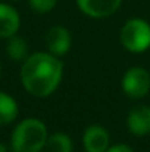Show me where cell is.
Segmentation results:
<instances>
[{
	"mask_svg": "<svg viewBox=\"0 0 150 152\" xmlns=\"http://www.w3.org/2000/svg\"><path fill=\"white\" fill-rule=\"evenodd\" d=\"M0 152H7V146L3 142H0Z\"/></svg>",
	"mask_w": 150,
	"mask_h": 152,
	"instance_id": "9a60e30c",
	"label": "cell"
},
{
	"mask_svg": "<svg viewBox=\"0 0 150 152\" xmlns=\"http://www.w3.org/2000/svg\"><path fill=\"white\" fill-rule=\"evenodd\" d=\"M21 19L15 7L0 3V39H9L19 30Z\"/></svg>",
	"mask_w": 150,
	"mask_h": 152,
	"instance_id": "9c48e42d",
	"label": "cell"
},
{
	"mask_svg": "<svg viewBox=\"0 0 150 152\" xmlns=\"http://www.w3.org/2000/svg\"><path fill=\"white\" fill-rule=\"evenodd\" d=\"M62 72L63 66L56 55L37 52L25 59L21 68V81L28 93L46 98L57 89Z\"/></svg>",
	"mask_w": 150,
	"mask_h": 152,
	"instance_id": "6da1fadb",
	"label": "cell"
},
{
	"mask_svg": "<svg viewBox=\"0 0 150 152\" xmlns=\"http://www.w3.org/2000/svg\"><path fill=\"white\" fill-rule=\"evenodd\" d=\"M106 152H133V149H131L128 145L121 143V145H113V146H110Z\"/></svg>",
	"mask_w": 150,
	"mask_h": 152,
	"instance_id": "5bb4252c",
	"label": "cell"
},
{
	"mask_svg": "<svg viewBox=\"0 0 150 152\" xmlns=\"http://www.w3.org/2000/svg\"><path fill=\"white\" fill-rule=\"evenodd\" d=\"M18 112L19 108L16 101L10 95L0 92V126L13 123L18 117Z\"/></svg>",
	"mask_w": 150,
	"mask_h": 152,
	"instance_id": "30bf717a",
	"label": "cell"
},
{
	"mask_svg": "<svg viewBox=\"0 0 150 152\" xmlns=\"http://www.w3.org/2000/svg\"><path fill=\"white\" fill-rule=\"evenodd\" d=\"M15 1H18V0H15Z\"/></svg>",
	"mask_w": 150,
	"mask_h": 152,
	"instance_id": "e0dca14e",
	"label": "cell"
},
{
	"mask_svg": "<svg viewBox=\"0 0 150 152\" xmlns=\"http://www.w3.org/2000/svg\"><path fill=\"white\" fill-rule=\"evenodd\" d=\"M46 124L37 118L21 121L12 132L10 149L13 152H40L47 142Z\"/></svg>",
	"mask_w": 150,
	"mask_h": 152,
	"instance_id": "7a4b0ae2",
	"label": "cell"
},
{
	"mask_svg": "<svg viewBox=\"0 0 150 152\" xmlns=\"http://www.w3.org/2000/svg\"><path fill=\"white\" fill-rule=\"evenodd\" d=\"M122 90L131 99H140L150 90V74L141 66L130 68L122 77Z\"/></svg>",
	"mask_w": 150,
	"mask_h": 152,
	"instance_id": "277c9868",
	"label": "cell"
},
{
	"mask_svg": "<svg viewBox=\"0 0 150 152\" xmlns=\"http://www.w3.org/2000/svg\"><path fill=\"white\" fill-rule=\"evenodd\" d=\"M121 42L130 52H144L150 48V25L138 18L130 19L121 30Z\"/></svg>",
	"mask_w": 150,
	"mask_h": 152,
	"instance_id": "3957f363",
	"label": "cell"
},
{
	"mask_svg": "<svg viewBox=\"0 0 150 152\" xmlns=\"http://www.w3.org/2000/svg\"><path fill=\"white\" fill-rule=\"evenodd\" d=\"M122 0H77L78 7L88 16L104 18L116 12Z\"/></svg>",
	"mask_w": 150,
	"mask_h": 152,
	"instance_id": "8992f818",
	"label": "cell"
},
{
	"mask_svg": "<svg viewBox=\"0 0 150 152\" xmlns=\"http://www.w3.org/2000/svg\"><path fill=\"white\" fill-rule=\"evenodd\" d=\"M127 126L130 132L136 136H146L150 133V108L146 105H137L134 106L128 117H127Z\"/></svg>",
	"mask_w": 150,
	"mask_h": 152,
	"instance_id": "5b68a950",
	"label": "cell"
},
{
	"mask_svg": "<svg viewBox=\"0 0 150 152\" xmlns=\"http://www.w3.org/2000/svg\"><path fill=\"white\" fill-rule=\"evenodd\" d=\"M46 152H72V140L65 133H53L47 137Z\"/></svg>",
	"mask_w": 150,
	"mask_h": 152,
	"instance_id": "7c38bea8",
	"label": "cell"
},
{
	"mask_svg": "<svg viewBox=\"0 0 150 152\" xmlns=\"http://www.w3.org/2000/svg\"><path fill=\"white\" fill-rule=\"evenodd\" d=\"M84 148L87 152H106L109 149V133L97 124L84 132Z\"/></svg>",
	"mask_w": 150,
	"mask_h": 152,
	"instance_id": "ba28073f",
	"label": "cell"
},
{
	"mask_svg": "<svg viewBox=\"0 0 150 152\" xmlns=\"http://www.w3.org/2000/svg\"><path fill=\"white\" fill-rule=\"evenodd\" d=\"M57 0H30V6L34 12L47 13L56 6Z\"/></svg>",
	"mask_w": 150,
	"mask_h": 152,
	"instance_id": "4fadbf2b",
	"label": "cell"
},
{
	"mask_svg": "<svg viewBox=\"0 0 150 152\" xmlns=\"http://www.w3.org/2000/svg\"><path fill=\"white\" fill-rule=\"evenodd\" d=\"M0 72H1V66H0Z\"/></svg>",
	"mask_w": 150,
	"mask_h": 152,
	"instance_id": "2e32d148",
	"label": "cell"
},
{
	"mask_svg": "<svg viewBox=\"0 0 150 152\" xmlns=\"http://www.w3.org/2000/svg\"><path fill=\"white\" fill-rule=\"evenodd\" d=\"M46 43H47L50 53L56 56H62L71 48V34L65 27L54 25L46 34Z\"/></svg>",
	"mask_w": 150,
	"mask_h": 152,
	"instance_id": "52a82bcc",
	"label": "cell"
},
{
	"mask_svg": "<svg viewBox=\"0 0 150 152\" xmlns=\"http://www.w3.org/2000/svg\"><path fill=\"white\" fill-rule=\"evenodd\" d=\"M6 53L12 61H25L28 58V43L24 37L12 36L7 40L6 45Z\"/></svg>",
	"mask_w": 150,
	"mask_h": 152,
	"instance_id": "8fae6325",
	"label": "cell"
}]
</instances>
